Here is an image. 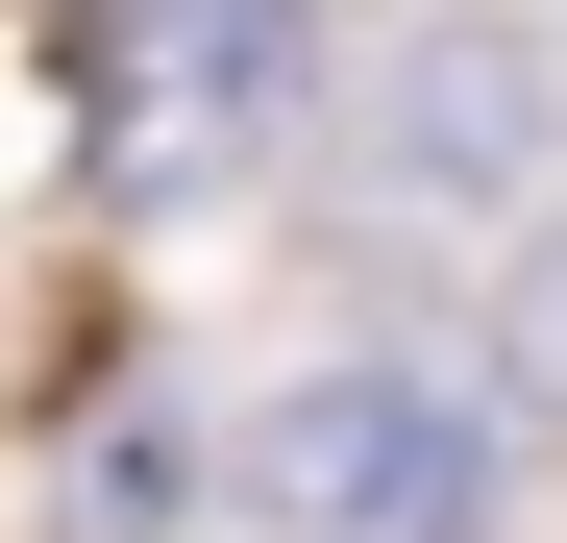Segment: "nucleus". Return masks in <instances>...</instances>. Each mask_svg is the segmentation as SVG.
<instances>
[{"mask_svg": "<svg viewBox=\"0 0 567 543\" xmlns=\"http://www.w3.org/2000/svg\"><path fill=\"white\" fill-rule=\"evenodd\" d=\"M223 470H247L271 543H494L518 519V420L468 371H420V346H321L297 396H247Z\"/></svg>", "mask_w": 567, "mask_h": 543, "instance_id": "f257e3e1", "label": "nucleus"}, {"mask_svg": "<svg viewBox=\"0 0 567 543\" xmlns=\"http://www.w3.org/2000/svg\"><path fill=\"white\" fill-rule=\"evenodd\" d=\"M346 173H370L395 223H518L543 173H567V50L494 25V0H468V25H395L370 100H346Z\"/></svg>", "mask_w": 567, "mask_h": 543, "instance_id": "f03ea898", "label": "nucleus"}, {"mask_svg": "<svg viewBox=\"0 0 567 543\" xmlns=\"http://www.w3.org/2000/svg\"><path fill=\"white\" fill-rule=\"evenodd\" d=\"M297 50H321V0H173V25L124 50V173H223V148H271Z\"/></svg>", "mask_w": 567, "mask_h": 543, "instance_id": "7ed1b4c3", "label": "nucleus"}, {"mask_svg": "<svg viewBox=\"0 0 567 543\" xmlns=\"http://www.w3.org/2000/svg\"><path fill=\"white\" fill-rule=\"evenodd\" d=\"M518 371H543V396H567V272H543V297H518Z\"/></svg>", "mask_w": 567, "mask_h": 543, "instance_id": "20e7f679", "label": "nucleus"}]
</instances>
